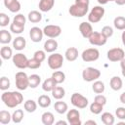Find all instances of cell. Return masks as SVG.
<instances>
[{
	"label": "cell",
	"mask_w": 125,
	"mask_h": 125,
	"mask_svg": "<svg viewBox=\"0 0 125 125\" xmlns=\"http://www.w3.org/2000/svg\"><path fill=\"white\" fill-rule=\"evenodd\" d=\"M12 120V115L7 110H1L0 111V123L1 124H8Z\"/></svg>",
	"instance_id": "36"
},
{
	"label": "cell",
	"mask_w": 125,
	"mask_h": 125,
	"mask_svg": "<svg viewBox=\"0 0 125 125\" xmlns=\"http://www.w3.org/2000/svg\"><path fill=\"white\" fill-rule=\"evenodd\" d=\"M104 8H103L102 6H95L92 8L91 12L88 15V21L91 23H97L99 22L102 18L104 15Z\"/></svg>",
	"instance_id": "5"
},
{
	"label": "cell",
	"mask_w": 125,
	"mask_h": 125,
	"mask_svg": "<svg viewBox=\"0 0 125 125\" xmlns=\"http://www.w3.org/2000/svg\"><path fill=\"white\" fill-rule=\"evenodd\" d=\"M89 42L91 45L94 46H103L106 43L107 38L102 33V32H97V31H93V33L89 36L88 38Z\"/></svg>",
	"instance_id": "9"
},
{
	"label": "cell",
	"mask_w": 125,
	"mask_h": 125,
	"mask_svg": "<svg viewBox=\"0 0 125 125\" xmlns=\"http://www.w3.org/2000/svg\"><path fill=\"white\" fill-rule=\"evenodd\" d=\"M15 80H16V87L21 91L25 90V89H27V87H29L28 76L23 71L17 72L15 75Z\"/></svg>",
	"instance_id": "4"
},
{
	"label": "cell",
	"mask_w": 125,
	"mask_h": 125,
	"mask_svg": "<svg viewBox=\"0 0 125 125\" xmlns=\"http://www.w3.org/2000/svg\"><path fill=\"white\" fill-rule=\"evenodd\" d=\"M0 55H1L2 59H4V60H10L14 56L13 55V50L10 47H8V46H4V47L1 48Z\"/></svg>",
	"instance_id": "32"
},
{
	"label": "cell",
	"mask_w": 125,
	"mask_h": 125,
	"mask_svg": "<svg viewBox=\"0 0 125 125\" xmlns=\"http://www.w3.org/2000/svg\"><path fill=\"white\" fill-rule=\"evenodd\" d=\"M52 96L56 100H61V99H62L65 96V90L62 87H61V86H57L52 91Z\"/></svg>",
	"instance_id": "28"
},
{
	"label": "cell",
	"mask_w": 125,
	"mask_h": 125,
	"mask_svg": "<svg viewBox=\"0 0 125 125\" xmlns=\"http://www.w3.org/2000/svg\"><path fill=\"white\" fill-rule=\"evenodd\" d=\"M41 121L44 125H52L55 122V117L54 114L50 111H46L42 114L41 116Z\"/></svg>",
	"instance_id": "24"
},
{
	"label": "cell",
	"mask_w": 125,
	"mask_h": 125,
	"mask_svg": "<svg viewBox=\"0 0 125 125\" xmlns=\"http://www.w3.org/2000/svg\"><path fill=\"white\" fill-rule=\"evenodd\" d=\"M43 32H44V35H46L49 38H57L61 35L62 28L61 26L56 25V24H49L44 27Z\"/></svg>",
	"instance_id": "11"
},
{
	"label": "cell",
	"mask_w": 125,
	"mask_h": 125,
	"mask_svg": "<svg viewBox=\"0 0 125 125\" xmlns=\"http://www.w3.org/2000/svg\"><path fill=\"white\" fill-rule=\"evenodd\" d=\"M47 63L49 65V67L51 69H54V70H57L59 68H61L63 64V57L62 55L59 54V53H55V54H52L48 57V60H47Z\"/></svg>",
	"instance_id": "3"
},
{
	"label": "cell",
	"mask_w": 125,
	"mask_h": 125,
	"mask_svg": "<svg viewBox=\"0 0 125 125\" xmlns=\"http://www.w3.org/2000/svg\"><path fill=\"white\" fill-rule=\"evenodd\" d=\"M11 40H12V35L8 30L6 29L0 30V43L1 44H9Z\"/></svg>",
	"instance_id": "27"
},
{
	"label": "cell",
	"mask_w": 125,
	"mask_h": 125,
	"mask_svg": "<svg viewBox=\"0 0 125 125\" xmlns=\"http://www.w3.org/2000/svg\"><path fill=\"white\" fill-rule=\"evenodd\" d=\"M100 76H101V71L98 68H95L92 66L86 67L82 71V78L87 82L96 81L100 78Z\"/></svg>",
	"instance_id": "6"
},
{
	"label": "cell",
	"mask_w": 125,
	"mask_h": 125,
	"mask_svg": "<svg viewBox=\"0 0 125 125\" xmlns=\"http://www.w3.org/2000/svg\"><path fill=\"white\" fill-rule=\"evenodd\" d=\"M106 57L110 62H120L125 58V53L121 48H112L107 51Z\"/></svg>",
	"instance_id": "10"
},
{
	"label": "cell",
	"mask_w": 125,
	"mask_h": 125,
	"mask_svg": "<svg viewBox=\"0 0 125 125\" xmlns=\"http://www.w3.org/2000/svg\"><path fill=\"white\" fill-rule=\"evenodd\" d=\"M115 114L118 119H125V107H118L115 111Z\"/></svg>",
	"instance_id": "46"
},
{
	"label": "cell",
	"mask_w": 125,
	"mask_h": 125,
	"mask_svg": "<svg viewBox=\"0 0 125 125\" xmlns=\"http://www.w3.org/2000/svg\"><path fill=\"white\" fill-rule=\"evenodd\" d=\"M121 39H122V43H123V45L125 46V29H124V31L122 32V35H121Z\"/></svg>",
	"instance_id": "52"
},
{
	"label": "cell",
	"mask_w": 125,
	"mask_h": 125,
	"mask_svg": "<svg viewBox=\"0 0 125 125\" xmlns=\"http://www.w3.org/2000/svg\"><path fill=\"white\" fill-rule=\"evenodd\" d=\"M10 23V18L9 16H7L5 13H1L0 14V25L2 27L7 26Z\"/></svg>",
	"instance_id": "43"
},
{
	"label": "cell",
	"mask_w": 125,
	"mask_h": 125,
	"mask_svg": "<svg viewBox=\"0 0 125 125\" xmlns=\"http://www.w3.org/2000/svg\"><path fill=\"white\" fill-rule=\"evenodd\" d=\"M37 104H39V106H41V107H43V108L49 107L50 104H51V99H50V97L47 96V95H41V96L38 97Z\"/></svg>",
	"instance_id": "26"
},
{
	"label": "cell",
	"mask_w": 125,
	"mask_h": 125,
	"mask_svg": "<svg viewBox=\"0 0 125 125\" xmlns=\"http://www.w3.org/2000/svg\"><path fill=\"white\" fill-rule=\"evenodd\" d=\"M81 58L84 62H95L100 58V52L97 48H88L82 52Z\"/></svg>",
	"instance_id": "8"
},
{
	"label": "cell",
	"mask_w": 125,
	"mask_h": 125,
	"mask_svg": "<svg viewBox=\"0 0 125 125\" xmlns=\"http://www.w3.org/2000/svg\"><path fill=\"white\" fill-rule=\"evenodd\" d=\"M43 35H44L43 30L37 26H33L29 30V37H30L31 41H33L35 43L40 42L43 39Z\"/></svg>",
	"instance_id": "14"
},
{
	"label": "cell",
	"mask_w": 125,
	"mask_h": 125,
	"mask_svg": "<svg viewBox=\"0 0 125 125\" xmlns=\"http://www.w3.org/2000/svg\"><path fill=\"white\" fill-rule=\"evenodd\" d=\"M104 89H105V86H104V82H102L100 80H96L93 83V85H92V90L96 94H102V93H104Z\"/></svg>",
	"instance_id": "33"
},
{
	"label": "cell",
	"mask_w": 125,
	"mask_h": 125,
	"mask_svg": "<svg viewBox=\"0 0 125 125\" xmlns=\"http://www.w3.org/2000/svg\"><path fill=\"white\" fill-rule=\"evenodd\" d=\"M25 46H26V40L22 36H18L13 41V47L18 51L23 50L25 48Z\"/></svg>",
	"instance_id": "22"
},
{
	"label": "cell",
	"mask_w": 125,
	"mask_h": 125,
	"mask_svg": "<svg viewBox=\"0 0 125 125\" xmlns=\"http://www.w3.org/2000/svg\"><path fill=\"white\" fill-rule=\"evenodd\" d=\"M27 19H28V21L30 22L37 23V22L41 21V20H42V14L39 13L38 11H31V12L28 13Z\"/></svg>",
	"instance_id": "25"
},
{
	"label": "cell",
	"mask_w": 125,
	"mask_h": 125,
	"mask_svg": "<svg viewBox=\"0 0 125 125\" xmlns=\"http://www.w3.org/2000/svg\"><path fill=\"white\" fill-rule=\"evenodd\" d=\"M4 5L12 13H18L21 10V4L18 0H4Z\"/></svg>",
	"instance_id": "16"
},
{
	"label": "cell",
	"mask_w": 125,
	"mask_h": 125,
	"mask_svg": "<svg viewBox=\"0 0 125 125\" xmlns=\"http://www.w3.org/2000/svg\"><path fill=\"white\" fill-rule=\"evenodd\" d=\"M54 108H55V110H56L58 113L63 114V113H65V112L67 111L68 106H67V104H66L65 102H62V101H60V100H59L58 102L55 103Z\"/></svg>",
	"instance_id": "23"
},
{
	"label": "cell",
	"mask_w": 125,
	"mask_h": 125,
	"mask_svg": "<svg viewBox=\"0 0 125 125\" xmlns=\"http://www.w3.org/2000/svg\"><path fill=\"white\" fill-rule=\"evenodd\" d=\"M56 124H57V125H61V124H62V125H66L67 122H66V121H63V120H60V121L56 122Z\"/></svg>",
	"instance_id": "53"
},
{
	"label": "cell",
	"mask_w": 125,
	"mask_h": 125,
	"mask_svg": "<svg viewBox=\"0 0 125 125\" xmlns=\"http://www.w3.org/2000/svg\"><path fill=\"white\" fill-rule=\"evenodd\" d=\"M41 66V62H39L38 60H36L35 58L32 59H28V64L27 67L31 68V69H37Z\"/></svg>",
	"instance_id": "40"
},
{
	"label": "cell",
	"mask_w": 125,
	"mask_h": 125,
	"mask_svg": "<svg viewBox=\"0 0 125 125\" xmlns=\"http://www.w3.org/2000/svg\"><path fill=\"white\" fill-rule=\"evenodd\" d=\"M114 2H115L117 5H119V6H122V5L125 4V0H115Z\"/></svg>",
	"instance_id": "51"
},
{
	"label": "cell",
	"mask_w": 125,
	"mask_h": 125,
	"mask_svg": "<svg viewBox=\"0 0 125 125\" xmlns=\"http://www.w3.org/2000/svg\"><path fill=\"white\" fill-rule=\"evenodd\" d=\"M103 108H104V105L99 104V103H97V102H95V101L90 104V111L92 113H94V114H100L102 112Z\"/></svg>",
	"instance_id": "38"
},
{
	"label": "cell",
	"mask_w": 125,
	"mask_h": 125,
	"mask_svg": "<svg viewBox=\"0 0 125 125\" xmlns=\"http://www.w3.org/2000/svg\"><path fill=\"white\" fill-rule=\"evenodd\" d=\"M94 101L97 102V103H99V104H103V105H104V104H106V98H105L104 95H102V94L97 95V96L95 97V100H94Z\"/></svg>",
	"instance_id": "47"
},
{
	"label": "cell",
	"mask_w": 125,
	"mask_h": 125,
	"mask_svg": "<svg viewBox=\"0 0 125 125\" xmlns=\"http://www.w3.org/2000/svg\"><path fill=\"white\" fill-rule=\"evenodd\" d=\"M52 77L57 82V84H61L62 82H64V80H65V74H64V72H62L61 70H57V71L53 72Z\"/></svg>",
	"instance_id": "37"
},
{
	"label": "cell",
	"mask_w": 125,
	"mask_h": 125,
	"mask_svg": "<svg viewBox=\"0 0 125 125\" xmlns=\"http://www.w3.org/2000/svg\"><path fill=\"white\" fill-rule=\"evenodd\" d=\"M28 79H29V87L32 89L37 88L41 82V77L38 74H31L30 76H28Z\"/></svg>",
	"instance_id": "30"
},
{
	"label": "cell",
	"mask_w": 125,
	"mask_h": 125,
	"mask_svg": "<svg viewBox=\"0 0 125 125\" xmlns=\"http://www.w3.org/2000/svg\"><path fill=\"white\" fill-rule=\"evenodd\" d=\"M79 31L84 38H89V36L93 33V27L90 22L83 21L79 24Z\"/></svg>",
	"instance_id": "15"
},
{
	"label": "cell",
	"mask_w": 125,
	"mask_h": 125,
	"mask_svg": "<svg viewBox=\"0 0 125 125\" xmlns=\"http://www.w3.org/2000/svg\"><path fill=\"white\" fill-rule=\"evenodd\" d=\"M120 66H121V72H122V75H123V77L125 78V58L122 60V61H120Z\"/></svg>",
	"instance_id": "48"
},
{
	"label": "cell",
	"mask_w": 125,
	"mask_h": 125,
	"mask_svg": "<svg viewBox=\"0 0 125 125\" xmlns=\"http://www.w3.org/2000/svg\"><path fill=\"white\" fill-rule=\"evenodd\" d=\"M86 124H93V125H96L97 122L94 121V120H88V121H86Z\"/></svg>",
	"instance_id": "54"
},
{
	"label": "cell",
	"mask_w": 125,
	"mask_h": 125,
	"mask_svg": "<svg viewBox=\"0 0 125 125\" xmlns=\"http://www.w3.org/2000/svg\"><path fill=\"white\" fill-rule=\"evenodd\" d=\"M66 119L70 125H80L81 124L80 113L77 109H69L66 113Z\"/></svg>",
	"instance_id": "13"
},
{
	"label": "cell",
	"mask_w": 125,
	"mask_h": 125,
	"mask_svg": "<svg viewBox=\"0 0 125 125\" xmlns=\"http://www.w3.org/2000/svg\"><path fill=\"white\" fill-rule=\"evenodd\" d=\"M65 59L68 62H73L78 58V50L75 47H69L66 49L65 53H64Z\"/></svg>",
	"instance_id": "19"
},
{
	"label": "cell",
	"mask_w": 125,
	"mask_h": 125,
	"mask_svg": "<svg viewBox=\"0 0 125 125\" xmlns=\"http://www.w3.org/2000/svg\"><path fill=\"white\" fill-rule=\"evenodd\" d=\"M10 30H11L13 33H15V34H21V33H22L23 30H24V25L17 24V23H15V22L13 21V22L11 23V25H10Z\"/></svg>",
	"instance_id": "39"
},
{
	"label": "cell",
	"mask_w": 125,
	"mask_h": 125,
	"mask_svg": "<svg viewBox=\"0 0 125 125\" xmlns=\"http://www.w3.org/2000/svg\"><path fill=\"white\" fill-rule=\"evenodd\" d=\"M33 58H35L36 60H38L39 62H43L45 59H46V53L45 51H42V50H37L35 53H34V56Z\"/></svg>",
	"instance_id": "45"
},
{
	"label": "cell",
	"mask_w": 125,
	"mask_h": 125,
	"mask_svg": "<svg viewBox=\"0 0 125 125\" xmlns=\"http://www.w3.org/2000/svg\"><path fill=\"white\" fill-rule=\"evenodd\" d=\"M10 87V80L9 78H7L6 76H2L0 79V89L2 91H6L8 90Z\"/></svg>",
	"instance_id": "41"
},
{
	"label": "cell",
	"mask_w": 125,
	"mask_h": 125,
	"mask_svg": "<svg viewBox=\"0 0 125 125\" xmlns=\"http://www.w3.org/2000/svg\"><path fill=\"white\" fill-rule=\"evenodd\" d=\"M101 120L105 125H112L114 123V116L110 112H104L102 113Z\"/></svg>",
	"instance_id": "29"
},
{
	"label": "cell",
	"mask_w": 125,
	"mask_h": 125,
	"mask_svg": "<svg viewBox=\"0 0 125 125\" xmlns=\"http://www.w3.org/2000/svg\"><path fill=\"white\" fill-rule=\"evenodd\" d=\"M23 107L24 109L27 111V112H34L37 108V104L36 102H34L33 100H27L26 102H24V104H23Z\"/></svg>",
	"instance_id": "34"
},
{
	"label": "cell",
	"mask_w": 125,
	"mask_h": 125,
	"mask_svg": "<svg viewBox=\"0 0 125 125\" xmlns=\"http://www.w3.org/2000/svg\"><path fill=\"white\" fill-rule=\"evenodd\" d=\"M57 82L54 80V78L51 76L50 78H47L43 84H42V89L46 92H52L56 87H57Z\"/></svg>",
	"instance_id": "20"
},
{
	"label": "cell",
	"mask_w": 125,
	"mask_h": 125,
	"mask_svg": "<svg viewBox=\"0 0 125 125\" xmlns=\"http://www.w3.org/2000/svg\"><path fill=\"white\" fill-rule=\"evenodd\" d=\"M55 5V0H40L38 7L41 12H49Z\"/></svg>",
	"instance_id": "18"
},
{
	"label": "cell",
	"mask_w": 125,
	"mask_h": 125,
	"mask_svg": "<svg viewBox=\"0 0 125 125\" xmlns=\"http://www.w3.org/2000/svg\"><path fill=\"white\" fill-rule=\"evenodd\" d=\"M1 100L6 106L14 108L22 103L23 96L18 91H5L1 95Z\"/></svg>",
	"instance_id": "1"
},
{
	"label": "cell",
	"mask_w": 125,
	"mask_h": 125,
	"mask_svg": "<svg viewBox=\"0 0 125 125\" xmlns=\"http://www.w3.org/2000/svg\"><path fill=\"white\" fill-rule=\"evenodd\" d=\"M110 1H115V0H98L99 4H101V5H104V4H106L107 2H110Z\"/></svg>",
	"instance_id": "50"
},
{
	"label": "cell",
	"mask_w": 125,
	"mask_h": 125,
	"mask_svg": "<svg viewBox=\"0 0 125 125\" xmlns=\"http://www.w3.org/2000/svg\"><path fill=\"white\" fill-rule=\"evenodd\" d=\"M109 86H110V88L112 90L119 91L122 88V86H123L122 79L119 76H112L110 78V81H109Z\"/></svg>",
	"instance_id": "21"
},
{
	"label": "cell",
	"mask_w": 125,
	"mask_h": 125,
	"mask_svg": "<svg viewBox=\"0 0 125 125\" xmlns=\"http://www.w3.org/2000/svg\"><path fill=\"white\" fill-rule=\"evenodd\" d=\"M113 25L115 28L119 30H124L125 29V18L122 16H118L113 20Z\"/></svg>",
	"instance_id": "31"
},
{
	"label": "cell",
	"mask_w": 125,
	"mask_h": 125,
	"mask_svg": "<svg viewBox=\"0 0 125 125\" xmlns=\"http://www.w3.org/2000/svg\"><path fill=\"white\" fill-rule=\"evenodd\" d=\"M119 100H120V102H121L122 104H125V92H123V93L120 95Z\"/></svg>",
	"instance_id": "49"
},
{
	"label": "cell",
	"mask_w": 125,
	"mask_h": 125,
	"mask_svg": "<svg viewBox=\"0 0 125 125\" xmlns=\"http://www.w3.org/2000/svg\"><path fill=\"white\" fill-rule=\"evenodd\" d=\"M13 63L15 66H17L20 69H24L27 67L28 64V59L25 55L21 53H18L13 56Z\"/></svg>",
	"instance_id": "12"
},
{
	"label": "cell",
	"mask_w": 125,
	"mask_h": 125,
	"mask_svg": "<svg viewBox=\"0 0 125 125\" xmlns=\"http://www.w3.org/2000/svg\"><path fill=\"white\" fill-rule=\"evenodd\" d=\"M101 32H102L106 38H109V37H111L112 34H113V29H112L111 26L105 25V26H104V27L102 28V31H101Z\"/></svg>",
	"instance_id": "44"
},
{
	"label": "cell",
	"mask_w": 125,
	"mask_h": 125,
	"mask_svg": "<svg viewBox=\"0 0 125 125\" xmlns=\"http://www.w3.org/2000/svg\"><path fill=\"white\" fill-rule=\"evenodd\" d=\"M90 0H75V3L71 5L68 9L70 16L75 18H81L86 16L89 10Z\"/></svg>",
	"instance_id": "2"
},
{
	"label": "cell",
	"mask_w": 125,
	"mask_h": 125,
	"mask_svg": "<svg viewBox=\"0 0 125 125\" xmlns=\"http://www.w3.org/2000/svg\"><path fill=\"white\" fill-rule=\"evenodd\" d=\"M13 21L17 24H21V25H24L25 24V21H26V19L25 17L22 15V14H18L14 17V20Z\"/></svg>",
	"instance_id": "42"
},
{
	"label": "cell",
	"mask_w": 125,
	"mask_h": 125,
	"mask_svg": "<svg viewBox=\"0 0 125 125\" xmlns=\"http://www.w3.org/2000/svg\"><path fill=\"white\" fill-rule=\"evenodd\" d=\"M70 102H71L72 105H74L75 107L80 108V109L85 108L89 104L88 99L86 97H84L83 95H81L80 93H73L70 97Z\"/></svg>",
	"instance_id": "7"
},
{
	"label": "cell",
	"mask_w": 125,
	"mask_h": 125,
	"mask_svg": "<svg viewBox=\"0 0 125 125\" xmlns=\"http://www.w3.org/2000/svg\"><path fill=\"white\" fill-rule=\"evenodd\" d=\"M24 117V113L22 109H16L12 114V120L14 123H20L21 122L22 118Z\"/></svg>",
	"instance_id": "35"
},
{
	"label": "cell",
	"mask_w": 125,
	"mask_h": 125,
	"mask_svg": "<svg viewBox=\"0 0 125 125\" xmlns=\"http://www.w3.org/2000/svg\"><path fill=\"white\" fill-rule=\"evenodd\" d=\"M58 49V42L55 38H50L44 43V51L47 53H53Z\"/></svg>",
	"instance_id": "17"
}]
</instances>
